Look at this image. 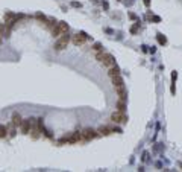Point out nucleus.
Listing matches in <instances>:
<instances>
[{
  "label": "nucleus",
  "mask_w": 182,
  "mask_h": 172,
  "mask_svg": "<svg viewBox=\"0 0 182 172\" xmlns=\"http://www.w3.org/2000/svg\"><path fill=\"white\" fill-rule=\"evenodd\" d=\"M65 32H68V24L65 23V21H59V23L52 29V37L53 38H59V37L62 34H65Z\"/></svg>",
  "instance_id": "1"
},
{
  "label": "nucleus",
  "mask_w": 182,
  "mask_h": 172,
  "mask_svg": "<svg viewBox=\"0 0 182 172\" xmlns=\"http://www.w3.org/2000/svg\"><path fill=\"white\" fill-rule=\"evenodd\" d=\"M68 41H70V35L65 32V34H62L59 38H58V41L55 43V46H53V47H55V50H62V49H65V47H67Z\"/></svg>",
  "instance_id": "2"
},
{
  "label": "nucleus",
  "mask_w": 182,
  "mask_h": 172,
  "mask_svg": "<svg viewBox=\"0 0 182 172\" xmlns=\"http://www.w3.org/2000/svg\"><path fill=\"white\" fill-rule=\"evenodd\" d=\"M111 119L112 122H115V123H127V116L125 114V111H119L117 110L115 113H112V116H111Z\"/></svg>",
  "instance_id": "3"
},
{
  "label": "nucleus",
  "mask_w": 182,
  "mask_h": 172,
  "mask_svg": "<svg viewBox=\"0 0 182 172\" xmlns=\"http://www.w3.org/2000/svg\"><path fill=\"white\" fill-rule=\"evenodd\" d=\"M99 63L105 67H112V66H115V58L111 53H103V56H102V60Z\"/></svg>",
  "instance_id": "4"
},
{
  "label": "nucleus",
  "mask_w": 182,
  "mask_h": 172,
  "mask_svg": "<svg viewBox=\"0 0 182 172\" xmlns=\"http://www.w3.org/2000/svg\"><path fill=\"white\" fill-rule=\"evenodd\" d=\"M73 44L74 46H82L87 40H90V37L85 34V32H79V34H76V35H73Z\"/></svg>",
  "instance_id": "5"
},
{
  "label": "nucleus",
  "mask_w": 182,
  "mask_h": 172,
  "mask_svg": "<svg viewBox=\"0 0 182 172\" xmlns=\"http://www.w3.org/2000/svg\"><path fill=\"white\" fill-rule=\"evenodd\" d=\"M97 131H94V130H91V128H87V130H84L82 131V137H84V140L85 142H90V140H93V139L97 137Z\"/></svg>",
  "instance_id": "6"
},
{
  "label": "nucleus",
  "mask_w": 182,
  "mask_h": 172,
  "mask_svg": "<svg viewBox=\"0 0 182 172\" xmlns=\"http://www.w3.org/2000/svg\"><path fill=\"white\" fill-rule=\"evenodd\" d=\"M30 126H32V119H24L23 122H21V125H20L21 133H23V134H29L30 133Z\"/></svg>",
  "instance_id": "7"
},
{
  "label": "nucleus",
  "mask_w": 182,
  "mask_h": 172,
  "mask_svg": "<svg viewBox=\"0 0 182 172\" xmlns=\"http://www.w3.org/2000/svg\"><path fill=\"white\" fill-rule=\"evenodd\" d=\"M115 91H117V94H119V98H120L121 101H126V99H127V90H126V85H121V87L115 88Z\"/></svg>",
  "instance_id": "8"
},
{
  "label": "nucleus",
  "mask_w": 182,
  "mask_h": 172,
  "mask_svg": "<svg viewBox=\"0 0 182 172\" xmlns=\"http://www.w3.org/2000/svg\"><path fill=\"white\" fill-rule=\"evenodd\" d=\"M111 81H112V85H114V88H119L121 87V85H125V81H123V78L120 76H114V78H111Z\"/></svg>",
  "instance_id": "9"
},
{
  "label": "nucleus",
  "mask_w": 182,
  "mask_h": 172,
  "mask_svg": "<svg viewBox=\"0 0 182 172\" xmlns=\"http://www.w3.org/2000/svg\"><path fill=\"white\" fill-rule=\"evenodd\" d=\"M9 32H11V26H8L6 23L0 24V34H2L3 37H9Z\"/></svg>",
  "instance_id": "10"
},
{
  "label": "nucleus",
  "mask_w": 182,
  "mask_h": 172,
  "mask_svg": "<svg viewBox=\"0 0 182 172\" xmlns=\"http://www.w3.org/2000/svg\"><path fill=\"white\" fill-rule=\"evenodd\" d=\"M108 75H109V78L119 76V75H120V69L117 67V66H112V67H109V70H108Z\"/></svg>",
  "instance_id": "11"
},
{
  "label": "nucleus",
  "mask_w": 182,
  "mask_h": 172,
  "mask_svg": "<svg viewBox=\"0 0 182 172\" xmlns=\"http://www.w3.org/2000/svg\"><path fill=\"white\" fill-rule=\"evenodd\" d=\"M97 133L100 134V136H109L111 133H114V130H112V128H109V126H102Z\"/></svg>",
  "instance_id": "12"
},
{
  "label": "nucleus",
  "mask_w": 182,
  "mask_h": 172,
  "mask_svg": "<svg viewBox=\"0 0 182 172\" xmlns=\"http://www.w3.org/2000/svg\"><path fill=\"white\" fill-rule=\"evenodd\" d=\"M21 122H23V119L20 117V114H14V116H12V123H14L15 126H20Z\"/></svg>",
  "instance_id": "13"
},
{
  "label": "nucleus",
  "mask_w": 182,
  "mask_h": 172,
  "mask_svg": "<svg viewBox=\"0 0 182 172\" xmlns=\"http://www.w3.org/2000/svg\"><path fill=\"white\" fill-rule=\"evenodd\" d=\"M156 38H158V43L161 46H164V44H167V38L162 35V34H156Z\"/></svg>",
  "instance_id": "14"
},
{
  "label": "nucleus",
  "mask_w": 182,
  "mask_h": 172,
  "mask_svg": "<svg viewBox=\"0 0 182 172\" xmlns=\"http://www.w3.org/2000/svg\"><path fill=\"white\" fill-rule=\"evenodd\" d=\"M6 136H8V128H6V125H0V137L5 139Z\"/></svg>",
  "instance_id": "15"
},
{
  "label": "nucleus",
  "mask_w": 182,
  "mask_h": 172,
  "mask_svg": "<svg viewBox=\"0 0 182 172\" xmlns=\"http://www.w3.org/2000/svg\"><path fill=\"white\" fill-rule=\"evenodd\" d=\"M117 108H119V111H126V104H125V101L119 99V102H117Z\"/></svg>",
  "instance_id": "16"
},
{
  "label": "nucleus",
  "mask_w": 182,
  "mask_h": 172,
  "mask_svg": "<svg viewBox=\"0 0 182 172\" xmlns=\"http://www.w3.org/2000/svg\"><path fill=\"white\" fill-rule=\"evenodd\" d=\"M93 49H94L96 52H99V50H102V44H100V43H96V44L93 46Z\"/></svg>",
  "instance_id": "17"
},
{
  "label": "nucleus",
  "mask_w": 182,
  "mask_h": 172,
  "mask_svg": "<svg viewBox=\"0 0 182 172\" xmlns=\"http://www.w3.org/2000/svg\"><path fill=\"white\" fill-rule=\"evenodd\" d=\"M138 26H140V23H137L135 26H132V29H131V32H132V34H135V32L138 31Z\"/></svg>",
  "instance_id": "18"
},
{
  "label": "nucleus",
  "mask_w": 182,
  "mask_h": 172,
  "mask_svg": "<svg viewBox=\"0 0 182 172\" xmlns=\"http://www.w3.org/2000/svg\"><path fill=\"white\" fill-rule=\"evenodd\" d=\"M176 78H178V73L173 72V73H172V81H173V82H175V79H176Z\"/></svg>",
  "instance_id": "19"
},
{
  "label": "nucleus",
  "mask_w": 182,
  "mask_h": 172,
  "mask_svg": "<svg viewBox=\"0 0 182 172\" xmlns=\"http://www.w3.org/2000/svg\"><path fill=\"white\" fill-rule=\"evenodd\" d=\"M144 5H146V6H149V5H150V0H144Z\"/></svg>",
  "instance_id": "20"
},
{
  "label": "nucleus",
  "mask_w": 182,
  "mask_h": 172,
  "mask_svg": "<svg viewBox=\"0 0 182 172\" xmlns=\"http://www.w3.org/2000/svg\"><path fill=\"white\" fill-rule=\"evenodd\" d=\"M2 41H3V35L0 34V44H2Z\"/></svg>",
  "instance_id": "21"
},
{
  "label": "nucleus",
  "mask_w": 182,
  "mask_h": 172,
  "mask_svg": "<svg viewBox=\"0 0 182 172\" xmlns=\"http://www.w3.org/2000/svg\"><path fill=\"white\" fill-rule=\"evenodd\" d=\"M179 166H181V168H182V163H181V165H179Z\"/></svg>",
  "instance_id": "22"
}]
</instances>
